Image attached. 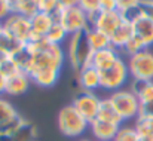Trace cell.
I'll return each instance as SVG.
<instances>
[{"label":"cell","instance_id":"obj_8","mask_svg":"<svg viewBox=\"0 0 153 141\" xmlns=\"http://www.w3.org/2000/svg\"><path fill=\"white\" fill-rule=\"evenodd\" d=\"M3 31L12 36L15 40H18L22 45H27L33 40L30 18L18 15V13H10L3 21Z\"/></svg>","mask_w":153,"mask_h":141},{"label":"cell","instance_id":"obj_28","mask_svg":"<svg viewBox=\"0 0 153 141\" xmlns=\"http://www.w3.org/2000/svg\"><path fill=\"white\" fill-rule=\"evenodd\" d=\"M143 49H146V47L143 46V43L137 39V37H134L132 36V39L123 46V49H122V52L123 53H126L128 56H132V55H135V53H138L140 50H143Z\"/></svg>","mask_w":153,"mask_h":141},{"label":"cell","instance_id":"obj_2","mask_svg":"<svg viewBox=\"0 0 153 141\" xmlns=\"http://www.w3.org/2000/svg\"><path fill=\"white\" fill-rule=\"evenodd\" d=\"M94 56V50L89 46L85 33L71 34L67 40V50L65 58L68 59L71 68L77 73L86 65H91Z\"/></svg>","mask_w":153,"mask_h":141},{"label":"cell","instance_id":"obj_11","mask_svg":"<svg viewBox=\"0 0 153 141\" xmlns=\"http://www.w3.org/2000/svg\"><path fill=\"white\" fill-rule=\"evenodd\" d=\"M88 21H89V27H95L98 30L104 31L105 34H111L114 31V28L123 21L122 15L119 10L114 12H94L88 15Z\"/></svg>","mask_w":153,"mask_h":141},{"label":"cell","instance_id":"obj_42","mask_svg":"<svg viewBox=\"0 0 153 141\" xmlns=\"http://www.w3.org/2000/svg\"><path fill=\"white\" fill-rule=\"evenodd\" d=\"M0 141H7V140H1V138H0Z\"/></svg>","mask_w":153,"mask_h":141},{"label":"cell","instance_id":"obj_33","mask_svg":"<svg viewBox=\"0 0 153 141\" xmlns=\"http://www.w3.org/2000/svg\"><path fill=\"white\" fill-rule=\"evenodd\" d=\"M10 13H12V9H10L9 0H0V21L3 22Z\"/></svg>","mask_w":153,"mask_h":141},{"label":"cell","instance_id":"obj_37","mask_svg":"<svg viewBox=\"0 0 153 141\" xmlns=\"http://www.w3.org/2000/svg\"><path fill=\"white\" fill-rule=\"evenodd\" d=\"M4 83H6V77L1 74V71H0V96L4 94Z\"/></svg>","mask_w":153,"mask_h":141},{"label":"cell","instance_id":"obj_9","mask_svg":"<svg viewBox=\"0 0 153 141\" xmlns=\"http://www.w3.org/2000/svg\"><path fill=\"white\" fill-rule=\"evenodd\" d=\"M73 107L91 123L94 119H97L98 116V110H100V104H101V98L95 92L91 91H79L73 98Z\"/></svg>","mask_w":153,"mask_h":141},{"label":"cell","instance_id":"obj_24","mask_svg":"<svg viewBox=\"0 0 153 141\" xmlns=\"http://www.w3.org/2000/svg\"><path fill=\"white\" fill-rule=\"evenodd\" d=\"M68 37H70V34L64 30V27L59 24V22H56L55 21V24L51 27V30H49V33L46 34V40L52 43V45H58V46H62V43L64 42H67L68 40Z\"/></svg>","mask_w":153,"mask_h":141},{"label":"cell","instance_id":"obj_16","mask_svg":"<svg viewBox=\"0 0 153 141\" xmlns=\"http://www.w3.org/2000/svg\"><path fill=\"white\" fill-rule=\"evenodd\" d=\"M119 58H120L119 50L114 49L113 46H110V47H105V49L94 52L91 65H94L98 71H102V70H107V68H110L111 65H114V62H116Z\"/></svg>","mask_w":153,"mask_h":141},{"label":"cell","instance_id":"obj_21","mask_svg":"<svg viewBox=\"0 0 153 141\" xmlns=\"http://www.w3.org/2000/svg\"><path fill=\"white\" fill-rule=\"evenodd\" d=\"M36 138H37L36 126L22 117V120L19 122L18 128L15 129V132L12 134L9 141H36Z\"/></svg>","mask_w":153,"mask_h":141},{"label":"cell","instance_id":"obj_32","mask_svg":"<svg viewBox=\"0 0 153 141\" xmlns=\"http://www.w3.org/2000/svg\"><path fill=\"white\" fill-rule=\"evenodd\" d=\"M117 10L116 0H98V12H114Z\"/></svg>","mask_w":153,"mask_h":141},{"label":"cell","instance_id":"obj_40","mask_svg":"<svg viewBox=\"0 0 153 141\" xmlns=\"http://www.w3.org/2000/svg\"><path fill=\"white\" fill-rule=\"evenodd\" d=\"M76 141H92V140H88V138H79V140H76Z\"/></svg>","mask_w":153,"mask_h":141},{"label":"cell","instance_id":"obj_36","mask_svg":"<svg viewBox=\"0 0 153 141\" xmlns=\"http://www.w3.org/2000/svg\"><path fill=\"white\" fill-rule=\"evenodd\" d=\"M61 7H73V6H79V0H58Z\"/></svg>","mask_w":153,"mask_h":141},{"label":"cell","instance_id":"obj_22","mask_svg":"<svg viewBox=\"0 0 153 141\" xmlns=\"http://www.w3.org/2000/svg\"><path fill=\"white\" fill-rule=\"evenodd\" d=\"M97 119H101V120L119 125V126H122V123H123L122 117L117 114V111L114 110V107H113V104L110 102L108 98H101V104H100V110H98Z\"/></svg>","mask_w":153,"mask_h":141},{"label":"cell","instance_id":"obj_41","mask_svg":"<svg viewBox=\"0 0 153 141\" xmlns=\"http://www.w3.org/2000/svg\"><path fill=\"white\" fill-rule=\"evenodd\" d=\"M1 31H3V22L0 21V33H1Z\"/></svg>","mask_w":153,"mask_h":141},{"label":"cell","instance_id":"obj_12","mask_svg":"<svg viewBox=\"0 0 153 141\" xmlns=\"http://www.w3.org/2000/svg\"><path fill=\"white\" fill-rule=\"evenodd\" d=\"M77 85L82 91H91L95 92L98 88H101V77L100 71L94 65H86L82 70L76 73Z\"/></svg>","mask_w":153,"mask_h":141},{"label":"cell","instance_id":"obj_31","mask_svg":"<svg viewBox=\"0 0 153 141\" xmlns=\"http://www.w3.org/2000/svg\"><path fill=\"white\" fill-rule=\"evenodd\" d=\"M143 0H116V6H117V10L122 13L128 9H132V7H137L141 4Z\"/></svg>","mask_w":153,"mask_h":141},{"label":"cell","instance_id":"obj_6","mask_svg":"<svg viewBox=\"0 0 153 141\" xmlns=\"http://www.w3.org/2000/svg\"><path fill=\"white\" fill-rule=\"evenodd\" d=\"M100 77H101V89L111 91V92L119 91V89H123L125 83L131 77L126 61L120 56L114 62V65H111L107 70L100 71Z\"/></svg>","mask_w":153,"mask_h":141},{"label":"cell","instance_id":"obj_15","mask_svg":"<svg viewBox=\"0 0 153 141\" xmlns=\"http://www.w3.org/2000/svg\"><path fill=\"white\" fill-rule=\"evenodd\" d=\"M30 22H31L33 40H37V39H45L46 37V34L49 33L51 27L55 24V18L51 13L37 12L34 16L30 18Z\"/></svg>","mask_w":153,"mask_h":141},{"label":"cell","instance_id":"obj_18","mask_svg":"<svg viewBox=\"0 0 153 141\" xmlns=\"http://www.w3.org/2000/svg\"><path fill=\"white\" fill-rule=\"evenodd\" d=\"M132 36H134L132 24L123 19V21L114 28V31L110 34V43H111V46L114 47V49L122 50L123 46L132 39Z\"/></svg>","mask_w":153,"mask_h":141},{"label":"cell","instance_id":"obj_3","mask_svg":"<svg viewBox=\"0 0 153 141\" xmlns=\"http://www.w3.org/2000/svg\"><path fill=\"white\" fill-rule=\"evenodd\" d=\"M58 128L62 135L79 138L88 131L89 122L73 107V104H67L58 113Z\"/></svg>","mask_w":153,"mask_h":141},{"label":"cell","instance_id":"obj_7","mask_svg":"<svg viewBox=\"0 0 153 141\" xmlns=\"http://www.w3.org/2000/svg\"><path fill=\"white\" fill-rule=\"evenodd\" d=\"M129 76L137 80H153V52L150 49H143L138 53L128 56Z\"/></svg>","mask_w":153,"mask_h":141},{"label":"cell","instance_id":"obj_35","mask_svg":"<svg viewBox=\"0 0 153 141\" xmlns=\"http://www.w3.org/2000/svg\"><path fill=\"white\" fill-rule=\"evenodd\" d=\"M140 116H146V117H153V99L146 102V104H141L140 107Z\"/></svg>","mask_w":153,"mask_h":141},{"label":"cell","instance_id":"obj_20","mask_svg":"<svg viewBox=\"0 0 153 141\" xmlns=\"http://www.w3.org/2000/svg\"><path fill=\"white\" fill-rule=\"evenodd\" d=\"M85 36H86V40H88L89 46L92 47L94 52L111 46V43H110V36L105 34L101 30L95 28V27H89V28L85 31Z\"/></svg>","mask_w":153,"mask_h":141},{"label":"cell","instance_id":"obj_29","mask_svg":"<svg viewBox=\"0 0 153 141\" xmlns=\"http://www.w3.org/2000/svg\"><path fill=\"white\" fill-rule=\"evenodd\" d=\"M0 71H1V74H3L4 77H9V76H12V74H15V73H18V71H22V70H19V67L16 65V62L9 56V58L0 65Z\"/></svg>","mask_w":153,"mask_h":141},{"label":"cell","instance_id":"obj_5","mask_svg":"<svg viewBox=\"0 0 153 141\" xmlns=\"http://www.w3.org/2000/svg\"><path fill=\"white\" fill-rule=\"evenodd\" d=\"M110 102L113 104L117 114L122 117V120H131L137 119L140 116V101L135 95L131 92V89H119L108 95Z\"/></svg>","mask_w":153,"mask_h":141},{"label":"cell","instance_id":"obj_34","mask_svg":"<svg viewBox=\"0 0 153 141\" xmlns=\"http://www.w3.org/2000/svg\"><path fill=\"white\" fill-rule=\"evenodd\" d=\"M141 10H143V15L147 16L153 22V0H143L141 1Z\"/></svg>","mask_w":153,"mask_h":141},{"label":"cell","instance_id":"obj_10","mask_svg":"<svg viewBox=\"0 0 153 141\" xmlns=\"http://www.w3.org/2000/svg\"><path fill=\"white\" fill-rule=\"evenodd\" d=\"M21 120L22 117L18 114L16 108L6 98L0 96V138L9 141Z\"/></svg>","mask_w":153,"mask_h":141},{"label":"cell","instance_id":"obj_17","mask_svg":"<svg viewBox=\"0 0 153 141\" xmlns=\"http://www.w3.org/2000/svg\"><path fill=\"white\" fill-rule=\"evenodd\" d=\"M119 125L105 122L101 119H94L89 123V129L92 132V135L97 138L98 141H113L116 132L119 131Z\"/></svg>","mask_w":153,"mask_h":141},{"label":"cell","instance_id":"obj_38","mask_svg":"<svg viewBox=\"0 0 153 141\" xmlns=\"http://www.w3.org/2000/svg\"><path fill=\"white\" fill-rule=\"evenodd\" d=\"M138 141H153V135H140Z\"/></svg>","mask_w":153,"mask_h":141},{"label":"cell","instance_id":"obj_4","mask_svg":"<svg viewBox=\"0 0 153 141\" xmlns=\"http://www.w3.org/2000/svg\"><path fill=\"white\" fill-rule=\"evenodd\" d=\"M55 21L59 22L64 30L71 36L77 33H85L89 28V21L86 12H83L79 6L73 7H59V10L53 15Z\"/></svg>","mask_w":153,"mask_h":141},{"label":"cell","instance_id":"obj_39","mask_svg":"<svg viewBox=\"0 0 153 141\" xmlns=\"http://www.w3.org/2000/svg\"><path fill=\"white\" fill-rule=\"evenodd\" d=\"M7 58H9V56H7L4 52H1V50H0V65H1V64H3V62H4Z\"/></svg>","mask_w":153,"mask_h":141},{"label":"cell","instance_id":"obj_14","mask_svg":"<svg viewBox=\"0 0 153 141\" xmlns=\"http://www.w3.org/2000/svg\"><path fill=\"white\" fill-rule=\"evenodd\" d=\"M132 31L134 37H137L146 49H149L153 45V22L147 16H138L132 22Z\"/></svg>","mask_w":153,"mask_h":141},{"label":"cell","instance_id":"obj_13","mask_svg":"<svg viewBox=\"0 0 153 141\" xmlns=\"http://www.w3.org/2000/svg\"><path fill=\"white\" fill-rule=\"evenodd\" d=\"M30 76L25 71H18L9 77H6V83H4V94L10 95V96H19V95L25 94L30 88Z\"/></svg>","mask_w":153,"mask_h":141},{"label":"cell","instance_id":"obj_27","mask_svg":"<svg viewBox=\"0 0 153 141\" xmlns=\"http://www.w3.org/2000/svg\"><path fill=\"white\" fill-rule=\"evenodd\" d=\"M39 12H45V13H51L55 15L59 10V1L58 0H34Z\"/></svg>","mask_w":153,"mask_h":141},{"label":"cell","instance_id":"obj_25","mask_svg":"<svg viewBox=\"0 0 153 141\" xmlns=\"http://www.w3.org/2000/svg\"><path fill=\"white\" fill-rule=\"evenodd\" d=\"M22 46H24L22 43H19L18 40H15L7 33H4V31L0 33V50L4 52L7 56H12L13 53H16Z\"/></svg>","mask_w":153,"mask_h":141},{"label":"cell","instance_id":"obj_23","mask_svg":"<svg viewBox=\"0 0 153 141\" xmlns=\"http://www.w3.org/2000/svg\"><path fill=\"white\" fill-rule=\"evenodd\" d=\"M9 3H10L12 13H18V15L31 18L39 12L34 0H9Z\"/></svg>","mask_w":153,"mask_h":141},{"label":"cell","instance_id":"obj_30","mask_svg":"<svg viewBox=\"0 0 153 141\" xmlns=\"http://www.w3.org/2000/svg\"><path fill=\"white\" fill-rule=\"evenodd\" d=\"M79 7L86 12V15L98 12V0H79Z\"/></svg>","mask_w":153,"mask_h":141},{"label":"cell","instance_id":"obj_1","mask_svg":"<svg viewBox=\"0 0 153 141\" xmlns=\"http://www.w3.org/2000/svg\"><path fill=\"white\" fill-rule=\"evenodd\" d=\"M27 49L31 55V67L28 74L37 70H62L65 61V50L62 46L52 45L46 39H37L27 43Z\"/></svg>","mask_w":153,"mask_h":141},{"label":"cell","instance_id":"obj_19","mask_svg":"<svg viewBox=\"0 0 153 141\" xmlns=\"http://www.w3.org/2000/svg\"><path fill=\"white\" fill-rule=\"evenodd\" d=\"M131 92L135 95L140 104H146L153 99V80H137L132 79L129 85Z\"/></svg>","mask_w":153,"mask_h":141},{"label":"cell","instance_id":"obj_26","mask_svg":"<svg viewBox=\"0 0 153 141\" xmlns=\"http://www.w3.org/2000/svg\"><path fill=\"white\" fill-rule=\"evenodd\" d=\"M140 135L134 126H120L113 141H138Z\"/></svg>","mask_w":153,"mask_h":141}]
</instances>
